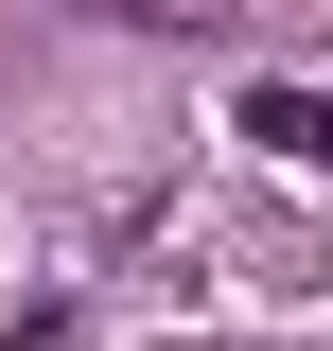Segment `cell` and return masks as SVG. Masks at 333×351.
Instances as JSON below:
<instances>
[{
    "label": "cell",
    "instance_id": "6da1fadb",
    "mask_svg": "<svg viewBox=\"0 0 333 351\" xmlns=\"http://www.w3.org/2000/svg\"><path fill=\"white\" fill-rule=\"evenodd\" d=\"M246 141L298 158V176H333V88H246Z\"/></svg>",
    "mask_w": 333,
    "mask_h": 351
}]
</instances>
